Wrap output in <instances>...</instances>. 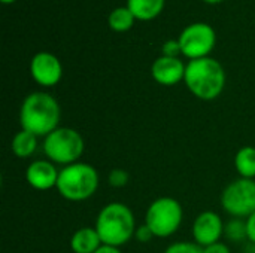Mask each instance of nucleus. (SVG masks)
Masks as SVG:
<instances>
[{"instance_id":"a211bd4d","label":"nucleus","mask_w":255,"mask_h":253,"mask_svg":"<svg viewBox=\"0 0 255 253\" xmlns=\"http://www.w3.org/2000/svg\"><path fill=\"white\" fill-rule=\"evenodd\" d=\"M224 236L232 242H241L244 239H248L247 233V221L242 219H233L227 225H224Z\"/></svg>"},{"instance_id":"6ab92c4d","label":"nucleus","mask_w":255,"mask_h":253,"mask_svg":"<svg viewBox=\"0 0 255 253\" xmlns=\"http://www.w3.org/2000/svg\"><path fill=\"white\" fill-rule=\"evenodd\" d=\"M164 253H203V248L199 246L197 243H190V242H178L170 245Z\"/></svg>"},{"instance_id":"9d476101","label":"nucleus","mask_w":255,"mask_h":253,"mask_svg":"<svg viewBox=\"0 0 255 253\" xmlns=\"http://www.w3.org/2000/svg\"><path fill=\"white\" fill-rule=\"evenodd\" d=\"M191 231L196 243L202 248H206L209 245L220 242V239L224 234V224L218 213L208 210L197 215Z\"/></svg>"},{"instance_id":"f257e3e1","label":"nucleus","mask_w":255,"mask_h":253,"mask_svg":"<svg viewBox=\"0 0 255 253\" xmlns=\"http://www.w3.org/2000/svg\"><path fill=\"white\" fill-rule=\"evenodd\" d=\"M61 109L58 101L48 92L36 91L28 94L19 107V124L22 130L37 137H46L58 128Z\"/></svg>"},{"instance_id":"412c9836","label":"nucleus","mask_w":255,"mask_h":253,"mask_svg":"<svg viewBox=\"0 0 255 253\" xmlns=\"http://www.w3.org/2000/svg\"><path fill=\"white\" fill-rule=\"evenodd\" d=\"M155 236H154V233L149 230V227L148 225H140V227H137L136 228V233H134V239L139 242V243H149L152 239H154Z\"/></svg>"},{"instance_id":"39448f33","label":"nucleus","mask_w":255,"mask_h":253,"mask_svg":"<svg viewBox=\"0 0 255 253\" xmlns=\"http://www.w3.org/2000/svg\"><path fill=\"white\" fill-rule=\"evenodd\" d=\"M84 151V137L69 127H58L43 140V152L48 160L64 167L78 163Z\"/></svg>"},{"instance_id":"0eeeda50","label":"nucleus","mask_w":255,"mask_h":253,"mask_svg":"<svg viewBox=\"0 0 255 253\" xmlns=\"http://www.w3.org/2000/svg\"><path fill=\"white\" fill-rule=\"evenodd\" d=\"M221 206L233 218H250L255 213V180L239 177L229 183L221 194Z\"/></svg>"},{"instance_id":"dca6fc26","label":"nucleus","mask_w":255,"mask_h":253,"mask_svg":"<svg viewBox=\"0 0 255 253\" xmlns=\"http://www.w3.org/2000/svg\"><path fill=\"white\" fill-rule=\"evenodd\" d=\"M235 169L244 179L255 177V148L244 146L235 155Z\"/></svg>"},{"instance_id":"f03ea898","label":"nucleus","mask_w":255,"mask_h":253,"mask_svg":"<svg viewBox=\"0 0 255 253\" xmlns=\"http://www.w3.org/2000/svg\"><path fill=\"white\" fill-rule=\"evenodd\" d=\"M184 82L190 92L200 100L211 101L221 95L226 86V72L220 61L211 57L191 60L185 67Z\"/></svg>"},{"instance_id":"5701e85b","label":"nucleus","mask_w":255,"mask_h":253,"mask_svg":"<svg viewBox=\"0 0 255 253\" xmlns=\"http://www.w3.org/2000/svg\"><path fill=\"white\" fill-rule=\"evenodd\" d=\"M203 253H230V249L226 243L223 242H217L214 245H209L206 248H203Z\"/></svg>"},{"instance_id":"393cba45","label":"nucleus","mask_w":255,"mask_h":253,"mask_svg":"<svg viewBox=\"0 0 255 253\" xmlns=\"http://www.w3.org/2000/svg\"><path fill=\"white\" fill-rule=\"evenodd\" d=\"M96 253H121L120 248H114V246H108V245H102Z\"/></svg>"},{"instance_id":"f3484780","label":"nucleus","mask_w":255,"mask_h":253,"mask_svg":"<svg viewBox=\"0 0 255 253\" xmlns=\"http://www.w3.org/2000/svg\"><path fill=\"white\" fill-rule=\"evenodd\" d=\"M134 15L131 13V10L124 6V7H117L111 12L109 18H108V22H109V27L114 30V31H118V33H124L127 30H130L134 24Z\"/></svg>"},{"instance_id":"b1692460","label":"nucleus","mask_w":255,"mask_h":253,"mask_svg":"<svg viewBox=\"0 0 255 253\" xmlns=\"http://www.w3.org/2000/svg\"><path fill=\"white\" fill-rule=\"evenodd\" d=\"M247 233H248V240L255 243V213H253L247 219Z\"/></svg>"},{"instance_id":"6e6552de","label":"nucleus","mask_w":255,"mask_h":253,"mask_svg":"<svg viewBox=\"0 0 255 253\" xmlns=\"http://www.w3.org/2000/svg\"><path fill=\"white\" fill-rule=\"evenodd\" d=\"M179 46L182 55L191 60L208 57L217 43L215 30L206 22H194L185 27L179 36Z\"/></svg>"},{"instance_id":"423d86ee","label":"nucleus","mask_w":255,"mask_h":253,"mask_svg":"<svg viewBox=\"0 0 255 253\" xmlns=\"http://www.w3.org/2000/svg\"><path fill=\"white\" fill-rule=\"evenodd\" d=\"M184 219V210L178 200L172 197H160L154 200L145 215V225L158 239L173 236Z\"/></svg>"},{"instance_id":"4be33fe9","label":"nucleus","mask_w":255,"mask_h":253,"mask_svg":"<svg viewBox=\"0 0 255 253\" xmlns=\"http://www.w3.org/2000/svg\"><path fill=\"white\" fill-rule=\"evenodd\" d=\"M161 51H163L164 57H176V58H179L178 55L182 54L181 52V46H179V40H167L163 45Z\"/></svg>"},{"instance_id":"4468645a","label":"nucleus","mask_w":255,"mask_h":253,"mask_svg":"<svg viewBox=\"0 0 255 253\" xmlns=\"http://www.w3.org/2000/svg\"><path fill=\"white\" fill-rule=\"evenodd\" d=\"M164 3L166 0H127V7L136 19L151 21L161 13Z\"/></svg>"},{"instance_id":"2eb2a0df","label":"nucleus","mask_w":255,"mask_h":253,"mask_svg":"<svg viewBox=\"0 0 255 253\" xmlns=\"http://www.w3.org/2000/svg\"><path fill=\"white\" fill-rule=\"evenodd\" d=\"M36 148H37V136L22 128L13 136L12 145H10L13 155L21 160L30 158L36 152Z\"/></svg>"},{"instance_id":"7ed1b4c3","label":"nucleus","mask_w":255,"mask_h":253,"mask_svg":"<svg viewBox=\"0 0 255 253\" xmlns=\"http://www.w3.org/2000/svg\"><path fill=\"white\" fill-rule=\"evenodd\" d=\"M94 228L103 245L121 248L134 237L137 227L128 206L123 203H109L100 210Z\"/></svg>"},{"instance_id":"f8f14e48","label":"nucleus","mask_w":255,"mask_h":253,"mask_svg":"<svg viewBox=\"0 0 255 253\" xmlns=\"http://www.w3.org/2000/svg\"><path fill=\"white\" fill-rule=\"evenodd\" d=\"M60 171L49 160H36L25 170L27 183L37 191H48L57 188Z\"/></svg>"},{"instance_id":"1a4fd4ad","label":"nucleus","mask_w":255,"mask_h":253,"mask_svg":"<svg viewBox=\"0 0 255 253\" xmlns=\"http://www.w3.org/2000/svg\"><path fill=\"white\" fill-rule=\"evenodd\" d=\"M30 75L40 86H55L63 76L61 61L51 52H37L30 61Z\"/></svg>"},{"instance_id":"20e7f679","label":"nucleus","mask_w":255,"mask_h":253,"mask_svg":"<svg viewBox=\"0 0 255 253\" xmlns=\"http://www.w3.org/2000/svg\"><path fill=\"white\" fill-rule=\"evenodd\" d=\"M99 182L97 170L91 164L78 161L60 170L57 191L69 201H85L97 192Z\"/></svg>"},{"instance_id":"aec40b11","label":"nucleus","mask_w":255,"mask_h":253,"mask_svg":"<svg viewBox=\"0 0 255 253\" xmlns=\"http://www.w3.org/2000/svg\"><path fill=\"white\" fill-rule=\"evenodd\" d=\"M109 185L114 186V188H123L128 183V179H130V174L123 170V169H114L111 173H109Z\"/></svg>"},{"instance_id":"bb28decb","label":"nucleus","mask_w":255,"mask_h":253,"mask_svg":"<svg viewBox=\"0 0 255 253\" xmlns=\"http://www.w3.org/2000/svg\"><path fill=\"white\" fill-rule=\"evenodd\" d=\"M15 0H1V3H4V4H9V3H13Z\"/></svg>"},{"instance_id":"ddd939ff","label":"nucleus","mask_w":255,"mask_h":253,"mask_svg":"<svg viewBox=\"0 0 255 253\" xmlns=\"http://www.w3.org/2000/svg\"><path fill=\"white\" fill-rule=\"evenodd\" d=\"M102 245L97 230L91 227L79 228L70 239V248L75 253H96Z\"/></svg>"},{"instance_id":"9b49d317","label":"nucleus","mask_w":255,"mask_h":253,"mask_svg":"<svg viewBox=\"0 0 255 253\" xmlns=\"http://www.w3.org/2000/svg\"><path fill=\"white\" fill-rule=\"evenodd\" d=\"M185 64L176 57H158L151 66V75L155 82L164 86H173L184 81Z\"/></svg>"},{"instance_id":"a878e982","label":"nucleus","mask_w":255,"mask_h":253,"mask_svg":"<svg viewBox=\"0 0 255 253\" xmlns=\"http://www.w3.org/2000/svg\"><path fill=\"white\" fill-rule=\"evenodd\" d=\"M203 1H206V3H209V4H218V3H221V1H224V0H203Z\"/></svg>"}]
</instances>
